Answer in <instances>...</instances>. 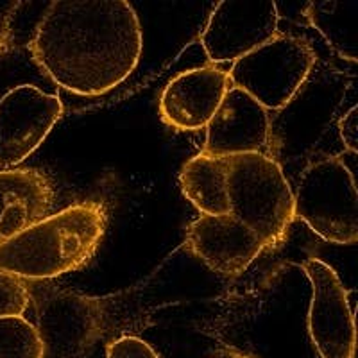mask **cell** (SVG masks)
Returning <instances> with one entry per match:
<instances>
[{"label": "cell", "mask_w": 358, "mask_h": 358, "mask_svg": "<svg viewBox=\"0 0 358 358\" xmlns=\"http://www.w3.org/2000/svg\"><path fill=\"white\" fill-rule=\"evenodd\" d=\"M31 303V292L24 280L0 271V319L24 317L25 310Z\"/></svg>", "instance_id": "cell-17"}, {"label": "cell", "mask_w": 358, "mask_h": 358, "mask_svg": "<svg viewBox=\"0 0 358 358\" xmlns=\"http://www.w3.org/2000/svg\"><path fill=\"white\" fill-rule=\"evenodd\" d=\"M305 15L338 56L357 62V0L312 2L306 6Z\"/></svg>", "instance_id": "cell-15"}, {"label": "cell", "mask_w": 358, "mask_h": 358, "mask_svg": "<svg viewBox=\"0 0 358 358\" xmlns=\"http://www.w3.org/2000/svg\"><path fill=\"white\" fill-rule=\"evenodd\" d=\"M231 88L228 72L204 66L179 73L159 99L163 122L179 131L204 129Z\"/></svg>", "instance_id": "cell-12"}, {"label": "cell", "mask_w": 358, "mask_h": 358, "mask_svg": "<svg viewBox=\"0 0 358 358\" xmlns=\"http://www.w3.org/2000/svg\"><path fill=\"white\" fill-rule=\"evenodd\" d=\"M106 229V210L88 201L29 226L0 245V271L22 280H50L88 264Z\"/></svg>", "instance_id": "cell-2"}, {"label": "cell", "mask_w": 358, "mask_h": 358, "mask_svg": "<svg viewBox=\"0 0 358 358\" xmlns=\"http://www.w3.org/2000/svg\"><path fill=\"white\" fill-rule=\"evenodd\" d=\"M187 244L208 267L224 276L244 273L264 251L257 233L228 215H201L188 228Z\"/></svg>", "instance_id": "cell-11"}, {"label": "cell", "mask_w": 358, "mask_h": 358, "mask_svg": "<svg viewBox=\"0 0 358 358\" xmlns=\"http://www.w3.org/2000/svg\"><path fill=\"white\" fill-rule=\"evenodd\" d=\"M229 213L257 233L264 248H278L294 220V194L281 167L262 152L228 158Z\"/></svg>", "instance_id": "cell-3"}, {"label": "cell", "mask_w": 358, "mask_h": 358, "mask_svg": "<svg viewBox=\"0 0 358 358\" xmlns=\"http://www.w3.org/2000/svg\"><path fill=\"white\" fill-rule=\"evenodd\" d=\"M22 2L17 0H0V52L8 45L9 36H11V25L18 9L22 8Z\"/></svg>", "instance_id": "cell-19"}, {"label": "cell", "mask_w": 358, "mask_h": 358, "mask_svg": "<svg viewBox=\"0 0 358 358\" xmlns=\"http://www.w3.org/2000/svg\"><path fill=\"white\" fill-rule=\"evenodd\" d=\"M52 203V185L33 169L0 171V245L45 219Z\"/></svg>", "instance_id": "cell-13"}, {"label": "cell", "mask_w": 358, "mask_h": 358, "mask_svg": "<svg viewBox=\"0 0 358 358\" xmlns=\"http://www.w3.org/2000/svg\"><path fill=\"white\" fill-rule=\"evenodd\" d=\"M43 344L31 321L18 317L0 319V358H41Z\"/></svg>", "instance_id": "cell-16"}, {"label": "cell", "mask_w": 358, "mask_h": 358, "mask_svg": "<svg viewBox=\"0 0 358 358\" xmlns=\"http://www.w3.org/2000/svg\"><path fill=\"white\" fill-rule=\"evenodd\" d=\"M59 97L34 85H17L0 97V171L33 155L62 118Z\"/></svg>", "instance_id": "cell-7"}, {"label": "cell", "mask_w": 358, "mask_h": 358, "mask_svg": "<svg viewBox=\"0 0 358 358\" xmlns=\"http://www.w3.org/2000/svg\"><path fill=\"white\" fill-rule=\"evenodd\" d=\"M294 215L326 242L355 244L358 238V197L353 172L338 158L310 163L294 196Z\"/></svg>", "instance_id": "cell-4"}, {"label": "cell", "mask_w": 358, "mask_h": 358, "mask_svg": "<svg viewBox=\"0 0 358 358\" xmlns=\"http://www.w3.org/2000/svg\"><path fill=\"white\" fill-rule=\"evenodd\" d=\"M228 358H252V357H249V355H244V353H238V351H231V353L228 355Z\"/></svg>", "instance_id": "cell-21"}, {"label": "cell", "mask_w": 358, "mask_h": 358, "mask_svg": "<svg viewBox=\"0 0 358 358\" xmlns=\"http://www.w3.org/2000/svg\"><path fill=\"white\" fill-rule=\"evenodd\" d=\"M106 358H158V355L142 338L122 337L108 346Z\"/></svg>", "instance_id": "cell-18"}, {"label": "cell", "mask_w": 358, "mask_h": 358, "mask_svg": "<svg viewBox=\"0 0 358 358\" xmlns=\"http://www.w3.org/2000/svg\"><path fill=\"white\" fill-rule=\"evenodd\" d=\"M312 283L308 331L321 358H355V312L337 273L321 260L305 262Z\"/></svg>", "instance_id": "cell-8"}, {"label": "cell", "mask_w": 358, "mask_h": 358, "mask_svg": "<svg viewBox=\"0 0 358 358\" xmlns=\"http://www.w3.org/2000/svg\"><path fill=\"white\" fill-rule=\"evenodd\" d=\"M338 133L351 155H357V108H351L338 122Z\"/></svg>", "instance_id": "cell-20"}, {"label": "cell", "mask_w": 358, "mask_h": 358, "mask_svg": "<svg viewBox=\"0 0 358 358\" xmlns=\"http://www.w3.org/2000/svg\"><path fill=\"white\" fill-rule=\"evenodd\" d=\"M29 52L57 86L99 97L136 69L142 29L124 0H59L45 9Z\"/></svg>", "instance_id": "cell-1"}, {"label": "cell", "mask_w": 358, "mask_h": 358, "mask_svg": "<svg viewBox=\"0 0 358 358\" xmlns=\"http://www.w3.org/2000/svg\"><path fill=\"white\" fill-rule=\"evenodd\" d=\"M203 152L215 158L262 152L268 143L271 122L267 110L238 88H229L219 110L208 122Z\"/></svg>", "instance_id": "cell-10"}, {"label": "cell", "mask_w": 358, "mask_h": 358, "mask_svg": "<svg viewBox=\"0 0 358 358\" xmlns=\"http://www.w3.org/2000/svg\"><path fill=\"white\" fill-rule=\"evenodd\" d=\"M228 158L204 152L185 163L179 185L185 197L204 215H228Z\"/></svg>", "instance_id": "cell-14"}, {"label": "cell", "mask_w": 358, "mask_h": 358, "mask_svg": "<svg viewBox=\"0 0 358 358\" xmlns=\"http://www.w3.org/2000/svg\"><path fill=\"white\" fill-rule=\"evenodd\" d=\"M313 62V52L301 40L274 36L236 59L228 78L233 88L245 92L265 110H281L299 92Z\"/></svg>", "instance_id": "cell-5"}, {"label": "cell", "mask_w": 358, "mask_h": 358, "mask_svg": "<svg viewBox=\"0 0 358 358\" xmlns=\"http://www.w3.org/2000/svg\"><path fill=\"white\" fill-rule=\"evenodd\" d=\"M278 20L273 2H219L208 18L201 43L212 62H236L276 36Z\"/></svg>", "instance_id": "cell-9"}, {"label": "cell", "mask_w": 358, "mask_h": 358, "mask_svg": "<svg viewBox=\"0 0 358 358\" xmlns=\"http://www.w3.org/2000/svg\"><path fill=\"white\" fill-rule=\"evenodd\" d=\"M36 303L41 358H86L102 331V310L95 299L72 290H49Z\"/></svg>", "instance_id": "cell-6"}]
</instances>
